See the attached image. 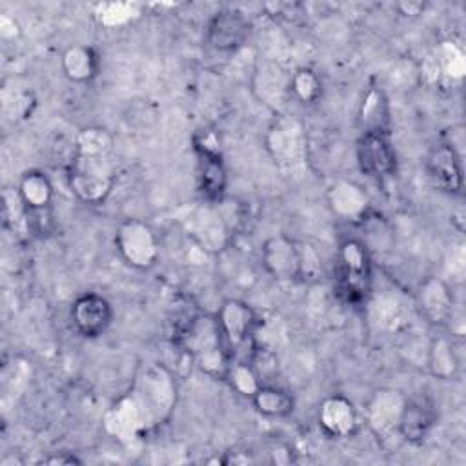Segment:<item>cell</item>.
Returning <instances> with one entry per match:
<instances>
[{"instance_id":"1","label":"cell","mask_w":466,"mask_h":466,"mask_svg":"<svg viewBox=\"0 0 466 466\" xmlns=\"http://www.w3.org/2000/svg\"><path fill=\"white\" fill-rule=\"evenodd\" d=\"M113 135L98 126L84 127L75 135L73 155L66 167L67 182L75 197L89 206L102 204L115 187Z\"/></svg>"},{"instance_id":"2","label":"cell","mask_w":466,"mask_h":466,"mask_svg":"<svg viewBox=\"0 0 466 466\" xmlns=\"http://www.w3.org/2000/svg\"><path fill=\"white\" fill-rule=\"evenodd\" d=\"M177 344L213 379H226L229 355L222 344L217 317L193 315L177 329Z\"/></svg>"},{"instance_id":"3","label":"cell","mask_w":466,"mask_h":466,"mask_svg":"<svg viewBox=\"0 0 466 466\" xmlns=\"http://www.w3.org/2000/svg\"><path fill=\"white\" fill-rule=\"evenodd\" d=\"M373 284L371 253L360 238H346L335 257V289L339 297L360 306L368 300Z\"/></svg>"},{"instance_id":"4","label":"cell","mask_w":466,"mask_h":466,"mask_svg":"<svg viewBox=\"0 0 466 466\" xmlns=\"http://www.w3.org/2000/svg\"><path fill=\"white\" fill-rule=\"evenodd\" d=\"M217 324L229 360L253 362L258 351L257 329L260 326L255 311L242 300H224L217 311Z\"/></svg>"},{"instance_id":"5","label":"cell","mask_w":466,"mask_h":466,"mask_svg":"<svg viewBox=\"0 0 466 466\" xmlns=\"http://www.w3.org/2000/svg\"><path fill=\"white\" fill-rule=\"evenodd\" d=\"M16 191L25 208L27 229L36 235H49L53 229L51 204L55 197L49 177L38 169L25 171L16 186Z\"/></svg>"},{"instance_id":"6","label":"cell","mask_w":466,"mask_h":466,"mask_svg":"<svg viewBox=\"0 0 466 466\" xmlns=\"http://www.w3.org/2000/svg\"><path fill=\"white\" fill-rule=\"evenodd\" d=\"M115 248L122 260L135 269H149L160 257V246L153 228L138 218H127L115 231Z\"/></svg>"},{"instance_id":"7","label":"cell","mask_w":466,"mask_h":466,"mask_svg":"<svg viewBox=\"0 0 466 466\" xmlns=\"http://www.w3.org/2000/svg\"><path fill=\"white\" fill-rule=\"evenodd\" d=\"M197 153V180L198 191L208 204H217L224 198L228 187V171L222 160L218 142L211 131L202 137L197 135L193 140Z\"/></svg>"},{"instance_id":"8","label":"cell","mask_w":466,"mask_h":466,"mask_svg":"<svg viewBox=\"0 0 466 466\" xmlns=\"http://www.w3.org/2000/svg\"><path fill=\"white\" fill-rule=\"evenodd\" d=\"M359 169L375 182L388 180L397 167V155L390 131H364L355 147Z\"/></svg>"},{"instance_id":"9","label":"cell","mask_w":466,"mask_h":466,"mask_svg":"<svg viewBox=\"0 0 466 466\" xmlns=\"http://www.w3.org/2000/svg\"><path fill=\"white\" fill-rule=\"evenodd\" d=\"M260 260L268 275L279 282L304 279V246L286 235L266 238L260 249Z\"/></svg>"},{"instance_id":"10","label":"cell","mask_w":466,"mask_h":466,"mask_svg":"<svg viewBox=\"0 0 466 466\" xmlns=\"http://www.w3.org/2000/svg\"><path fill=\"white\" fill-rule=\"evenodd\" d=\"M426 175L433 187L448 195H461L464 187L462 162L455 147L448 142L435 144L424 160Z\"/></svg>"},{"instance_id":"11","label":"cell","mask_w":466,"mask_h":466,"mask_svg":"<svg viewBox=\"0 0 466 466\" xmlns=\"http://www.w3.org/2000/svg\"><path fill=\"white\" fill-rule=\"evenodd\" d=\"M69 317L78 335L96 339L109 328L113 320V308L106 297L87 291L73 300Z\"/></svg>"},{"instance_id":"12","label":"cell","mask_w":466,"mask_h":466,"mask_svg":"<svg viewBox=\"0 0 466 466\" xmlns=\"http://www.w3.org/2000/svg\"><path fill=\"white\" fill-rule=\"evenodd\" d=\"M251 35V24L244 13L237 9H222L215 13L208 24V44L218 53H235Z\"/></svg>"},{"instance_id":"13","label":"cell","mask_w":466,"mask_h":466,"mask_svg":"<svg viewBox=\"0 0 466 466\" xmlns=\"http://www.w3.org/2000/svg\"><path fill=\"white\" fill-rule=\"evenodd\" d=\"M268 149L275 162L282 166H297L306 155V137L302 126L293 118H279L268 133Z\"/></svg>"},{"instance_id":"14","label":"cell","mask_w":466,"mask_h":466,"mask_svg":"<svg viewBox=\"0 0 466 466\" xmlns=\"http://www.w3.org/2000/svg\"><path fill=\"white\" fill-rule=\"evenodd\" d=\"M435 420L437 413L431 400L426 397L404 399L397 422V433L408 442H420L428 437Z\"/></svg>"},{"instance_id":"15","label":"cell","mask_w":466,"mask_h":466,"mask_svg":"<svg viewBox=\"0 0 466 466\" xmlns=\"http://www.w3.org/2000/svg\"><path fill=\"white\" fill-rule=\"evenodd\" d=\"M319 426L329 437H350L359 428V413L350 399L329 395L319 408Z\"/></svg>"},{"instance_id":"16","label":"cell","mask_w":466,"mask_h":466,"mask_svg":"<svg viewBox=\"0 0 466 466\" xmlns=\"http://www.w3.org/2000/svg\"><path fill=\"white\" fill-rule=\"evenodd\" d=\"M402 404L404 397L397 391H377L368 406V422L371 430L380 437L397 431Z\"/></svg>"},{"instance_id":"17","label":"cell","mask_w":466,"mask_h":466,"mask_svg":"<svg viewBox=\"0 0 466 466\" xmlns=\"http://www.w3.org/2000/svg\"><path fill=\"white\" fill-rule=\"evenodd\" d=\"M419 306L422 313L437 324L446 322L453 315V297L448 289V286L431 277L424 280L419 288Z\"/></svg>"},{"instance_id":"18","label":"cell","mask_w":466,"mask_h":466,"mask_svg":"<svg viewBox=\"0 0 466 466\" xmlns=\"http://www.w3.org/2000/svg\"><path fill=\"white\" fill-rule=\"evenodd\" d=\"M100 58L91 46H71L62 55V71L75 84H87L98 75Z\"/></svg>"},{"instance_id":"19","label":"cell","mask_w":466,"mask_h":466,"mask_svg":"<svg viewBox=\"0 0 466 466\" xmlns=\"http://www.w3.org/2000/svg\"><path fill=\"white\" fill-rule=\"evenodd\" d=\"M329 204L333 211L350 220L366 217V195L364 191L348 180H339L329 187Z\"/></svg>"},{"instance_id":"20","label":"cell","mask_w":466,"mask_h":466,"mask_svg":"<svg viewBox=\"0 0 466 466\" xmlns=\"http://www.w3.org/2000/svg\"><path fill=\"white\" fill-rule=\"evenodd\" d=\"M249 399L253 408L260 415L271 417V419L288 417L295 410L293 395L288 390L273 384H260Z\"/></svg>"},{"instance_id":"21","label":"cell","mask_w":466,"mask_h":466,"mask_svg":"<svg viewBox=\"0 0 466 466\" xmlns=\"http://www.w3.org/2000/svg\"><path fill=\"white\" fill-rule=\"evenodd\" d=\"M360 133L390 131V106L386 95L379 87L368 89L359 111Z\"/></svg>"},{"instance_id":"22","label":"cell","mask_w":466,"mask_h":466,"mask_svg":"<svg viewBox=\"0 0 466 466\" xmlns=\"http://www.w3.org/2000/svg\"><path fill=\"white\" fill-rule=\"evenodd\" d=\"M428 368L439 379H450L457 373L459 360L453 342L446 337H435L428 348Z\"/></svg>"},{"instance_id":"23","label":"cell","mask_w":466,"mask_h":466,"mask_svg":"<svg viewBox=\"0 0 466 466\" xmlns=\"http://www.w3.org/2000/svg\"><path fill=\"white\" fill-rule=\"evenodd\" d=\"M289 95L304 106L315 104L322 96L320 76L309 67L297 69L289 75Z\"/></svg>"},{"instance_id":"24","label":"cell","mask_w":466,"mask_h":466,"mask_svg":"<svg viewBox=\"0 0 466 466\" xmlns=\"http://www.w3.org/2000/svg\"><path fill=\"white\" fill-rule=\"evenodd\" d=\"M258 379H260V377H258V373L255 371L253 362L231 360L224 380H228V382L231 384V388H235L238 393H242V395H246V397H251L253 391L262 384Z\"/></svg>"},{"instance_id":"25","label":"cell","mask_w":466,"mask_h":466,"mask_svg":"<svg viewBox=\"0 0 466 466\" xmlns=\"http://www.w3.org/2000/svg\"><path fill=\"white\" fill-rule=\"evenodd\" d=\"M42 462L44 464H80L82 461L78 457H75L73 453H69V451H60V453L46 457Z\"/></svg>"}]
</instances>
